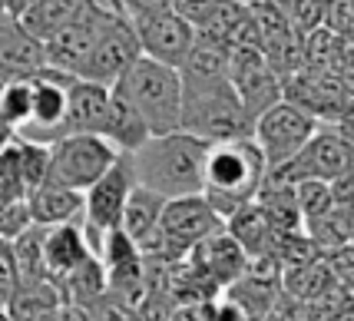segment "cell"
<instances>
[{"mask_svg": "<svg viewBox=\"0 0 354 321\" xmlns=\"http://www.w3.org/2000/svg\"><path fill=\"white\" fill-rule=\"evenodd\" d=\"M129 24L136 30L142 57H153V60L169 63V66H183L185 53L192 50V40H196V27L183 20L172 7L156 10V14L129 17Z\"/></svg>", "mask_w": 354, "mask_h": 321, "instance_id": "13", "label": "cell"}, {"mask_svg": "<svg viewBox=\"0 0 354 321\" xmlns=\"http://www.w3.org/2000/svg\"><path fill=\"white\" fill-rule=\"evenodd\" d=\"M265 179H268V163L252 136L209 143L202 169V196L212 202V209L222 219L255 199Z\"/></svg>", "mask_w": 354, "mask_h": 321, "instance_id": "2", "label": "cell"}, {"mask_svg": "<svg viewBox=\"0 0 354 321\" xmlns=\"http://www.w3.org/2000/svg\"><path fill=\"white\" fill-rule=\"evenodd\" d=\"M338 282L331 275L324 255L311 262H301V265H292V268H281V288L285 295H292L298 305H308L315 298H322L328 288H335Z\"/></svg>", "mask_w": 354, "mask_h": 321, "instance_id": "24", "label": "cell"}, {"mask_svg": "<svg viewBox=\"0 0 354 321\" xmlns=\"http://www.w3.org/2000/svg\"><path fill=\"white\" fill-rule=\"evenodd\" d=\"M324 321H354V291H348V295H344L338 305H335V311H331Z\"/></svg>", "mask_w": 354, "mask_h": 321, "instance_id": "39", "label": "cell"}, {"mask_svg": "<svg viewBox=\"0 0 354 321\" xmlns=\"http://www.w3.org/2000/svg\"><path fill=\"white\" fill-rule=\"evenodd\" d=\"M33 109V83L30 80H14V83H0V120L10 129H24L30 122Z\"/></svg>", "mask_w": 354, "mask_h": 321, "instance_id": "30", "label": "cell"}, {"mask_svg": "<svg viewBox=\"0 0 354 321\" xmlns=\"http://www.w3.org/2000/svg\"><path fill=\"white\" fill-rule=\"evenodd\" d=\"M3 242H7V239H0V245H3Z\"/></svg>", "mask_w": 354, "mask_h": 321, "instance_id": "44", "label": "cell"}, {"mask_svg": "<svg viewBox=\"0 0 354 321\" xmlns=\"http://www.w3.org/2000/svg\"><path fill=\"white\" fill-rule=\"evenodd\" d=\"M103 136L120 149V153H136L146 139L153 136L146 120L139 116V109L126 100L123 93L113 90L109 96V109H106V122H103Z\"/></svg>", "mask_w": 354, "mask_h": 321, "instance_id": "21", "label": "cell"}, {"mask_svg": "<svg viewBox=\"0 0 354 321\" xmlns=\"http://www.w3.org/2000/svg\"><path fill=\"white\" fill-rule=\"evenodd\" d=\"M120 149L100 133H70L50 143V176L46 183L66 185L86 192L113 163H116Z\"/></svg>", "mask_w": 354, "mask_h": 321, "instance_id": "6", "label": "cell"}, {"mask_svg": "<svg viewBox=\"0 0 354 321\" xmlns=\"http://www.w3.org/2000/svg\"><path fill=\"white\" fill-rule=\"evenodd\" d=\"M275 3L301 37H311L315 30H322L324 20H328V0H275Z\"/></svg>", "mask_w": 354, "mask_h": 321, "instance_id": "33", "label": "cell"}, {"mask_svg": "<svg viewBox=\"0 0 354 321\" xmlns=\"http://www.w3.org/2000/svg\"><path fill=\"white\" fill-rule=\"evenodd\" d=\"M17 156H20V172H24L27 192L37 189V185H44L46 176H50V146L17 136Z\"/></svg>", "mask_w": 354, "mask_h": 321, "instance_id": "32", "label": "cell"}, {"mask_svg": "<svg viewBox=\"0 0 354 321\" xmlns=\"http://www.w3.org/2000/svg\"><path fill=\"white\" fill-rule=\"evenodd\" d=\"M136 57H142V50H139L136 30H133L129 17L113 14L106 24H103V30H100L90 57L83 60L77 77L103 83V86H113V83L136 63Z\"/></svg>", "mask_w": 354, "mask_h": 321, "instance_id": "11", "label": "cell"}, {"mask_svg": "<svg viewBox=\"0 0 354 321\" xmlns=\"http://www.w3.org/2000/svg\"><path fill=\"white\" fill-rule=\"evenodd\" d=\"M46 63V46L40 37H33L20 17L0 14V83L37 77Z\"/></svg>", "mask_w": 354, "mask_h": 321, "instance_id": "15", "label": "cell"}, {"mask_svg": "<svg viewBox=\"0 0 354 321\" xmlns=\"http://www.w3.org/2000/svg\"><path fill=\"white\" fill-rule=\"evenodd\" d=\"M0 321H14L10 315H7V308H3V305H0Z\"/></svg>", "mask_w": 354, "mask_h": 321, "instance_id": "41", "label": "cell"}, {"mask_svg": "<svg viewBox=\"0 0 354 321\" xmlns=\"http://www.w3.org/2000/svg\"><path fill=\"white\" fill-rule=\"evenodd\" d=\"M113 86L93 83V80H70V100H66V136L70 133H100L106 122Z\"/></svg>", "mask_w": 354, "mask_h": 321, "instance_id": "17", "label": "cell"}, {"mask_svg": "<svg viewBox=\"0 0 354 321\" xmlns=\"http://www.w3.org/2000/svg\"><path fill=\"white\" fill-rule=\"evenodd\" d=\"M44 239H46V226H27V229L10 242V252H14L17 272H20V282H40L46 275V262H44Z\"/></svg>", "mask_w": 354, "mask_h": 321, "instance_id": "29", "label": "cell"}, {"mask_svg": "<svg viewBox=\"0 0 354 321\" xmlns=\"http://www.w3.org/2000/svg\"><path fill=\"white\" fill-rule=\"evenodd\" d=\"M318 126H322V122L315 120L308 109H301L298 103L281 96L275 107H268L265 113L255 116V122H252V139H255V146L262 149L268 169H275V166H281V163H288V159L315 136Z\"/></svg>", "mask_w": 354, "mask_h": 321, "instance_id": "9", "label": "cell"}, {"mask_svg": "<svg viewBox=\"0 0 354 321\" xmlns=\"http://www.w3.org/2000/svg\"><path fill=\"white\" fill-rule=\"evenodd\" d=\"M27 209L37 226H63V222H83V192L66 189L57 183H44L27 192Z\"/></svg>", "mask_w": 354, "mask_h": 321, "instance_id": "19", "label": "cell"}, {"mask_svg": "<svg viewBox=\"0 0 354 321\" xmlns=\"http://www.w3.org/2000/svg\"><path fill=\"white\" fill-rule=\"evenodd\" d=\"M70 73H63L57 66H44L33 83V109L30 122L24 129H17V136L33 139V143H57L66 136V100H70Z\"/></svg>", "mask_w": 354, "mask_h": 321, "instance_id": "12", "label": "cell"}, {"mask_svg": "<svg viewBox=\"0 0 354 321\" xmlns=\"http://www.w3.org/2000/svg\"><path fill=\"white\" fill-rule=\"evenodd\" d=\"M229 83L235 86L239 100L245 103L248 116L255 120L259 113L275 107L285 96V80L268 63L259 46H232L229 50Z\"/></svg>", "mask_w": 354, "mask_h": 321, "instance_id": "10", "label": "cell"}, {"mask_svg": "<svg viewBox=\"0 0 354 321\" xmlns=\"http://www.w3.org/2000/svg\"><path fill=\"white\" fill-rule=\"evenodd\" d=\"M113 90L139 109L149 133H172L183 120V73L179 66L159 63L153 57H136V63L113 83Z\"/></svg>", "mask_w": 354, "mask_h": 321, "instance_id": "4", "label": "cell"}, {"mask_svg": "<svg viewBox=\"0 0 354 321\" xmlns=\"http://www.w3.org/2000/svg\"><path fill=\"white\" fill-rule=\"evenodd\" d=\"M183 73V70H179ZM252 116L239 100L229 77H185L183 73V120L179 129L205 143H229L252 136Z\"/></svg>", "mask_w": 354, "mask_h": 321, "instance_id": "3", "label": "cell"}, {"mask_svg": "<svg viewBox=\"0 0 354 321\" xmlns=\"http://www.w3.org/2000/svg\"><path fill=\"white\" fill-rule=\"evenodd\" d=\"M90 255H96L86 242L83 222H63V226H50L44 239V262H46V275L53 282H60L63 275H70L80 262H86Z\"/></svg>", "mask_w": 354, "mask_h": 321, "instance_id": "18", "label": "cell"}, {"mask_svg": "<svg viewBox=\"0 0 354 321\" xmlns=\"http://www.w3.org/2000/svg\"><path fill=\"white\" fill-rule=\"evenodd\" d=\"M218 0H172V10L183 17V20H189L196 30H199L202 24H205V17L216 10Z\"/></svg>", "mask_w": 354, "mask_h": 321, "instance_id": "36", "label": "cell"}, {"mask_svg": "<svg viewBox=\"0 0 354 321\" xmlns=\"http://www.w3.org/2000/svg\"><path fill=\"white\" fill-rule=\"evenodd\" d=\"M57 285H60L66 302H77V305H83V308H93L109 291L106 268H103L100 255H90L86 262H80L77 268H73L70 275H63Z\"/></svg>", "mask_w": 354, "mask_h": 321, "instance_id": "26", "label": "cell"}, {"mask_svg": "<svg viewBox=\"0 0 354 321\" xmlns=\"http://www.w3.org/2000/svg\"><path fill=\"white\" fill-rule=\"evenodd\" d=\"M354 169V146L348 143V136L341 133L338 126L322 122L315 129V136L298 149V153L281 163V166L268 169L272 183H298V179H338L344 172Z\"/></svg>", "mask_w": 354, "mask_h": 321, "instance_id": "8", "label": "cell"}, {"mask_svg": "<svg viewBox=\"0 0 354 321\" xmlns=\"http://www.w3.org/2000/svg\"><path fill=\"white\" fill-rule=\"evenodd\" d=\"M229 50L232 46L218 44V40L196 30L192 50L185 53L179 70H183L185 77H229Z\"/></svg>", "mask_w": 354, "mask_h": 321, "instance_id": "28", "label": "cell"}, {"mask_svg": "<svg viewBox=\"0 0 354 321\" xmlns=\"http://www.w3.org/2000/svg\"><path fill=\"white\" fill-rule=\"evenodd\" d=\"M109 17H113L109 10H100V7L93 3L83 17H77V20L66 24V27H60L53 37H46L44 40L46 63L63 70V73H70V77H77L80 66L90 57L93 44H96V37H100V30H103V24H106Z\"/></svg>", "mask_w": 354, "mask_h": 321, "instance_id": "14", "label": "cell"}, {"mask_svg": "<svg viewBox=\"0 0 354 321\" xmlns=\"http://www.w3.org/2000/svg\"><path fill=\"white\" fill-rule=\"evenodd\" d=\"M40 321H93V315H90V308H83V305H77V302H66V298H63L60 305H53Z\"/></svg>", "mask_w": 354, "mask_h": 321, "instance_id": "37", "label": "cell"}, {"mask_svg": "<svg viewBox=\"0 0 354 321\" xmlns=\"http://www.w3.org/2000/svg\"><path fill=\"white\" fill-rule=\"evenodd\" d=\"M324 262H328V268H331V275H335V282H338L341 288L354 291V242L344 245V248L328 252Z\"/></svg>", "mask_w": 354, "mask_h": 321, "instance_id": "34", "label": "cell"}, {"mask_svg": "<svg viewBox=\"0 0 354 321\" xmlns=\"http://www.w3.org/2000/svg\"><path fill=\"white\" fill-rule=\"evenodd\" d=\"M331 126H338L341 133L348 136V143L354 146V107H348V113H344V116H341L338 122H331Z\"/></svg>", "mask_w": 354, "mask_h": 321, "instance_id": "40", "label": "cell"}, {"mask_svg": "<svg viewBox=\"0 0 354 321\" xmlns=\"http://www.w3.org/2000/svg\"><path fill=\"white\" fill-rule=\"evenodd\" d=\"M20 288V272H17L14 252H10V242L0 245V305H7V298Z\"/></svg>", "mask_w": 354, "mask_h": 321, "instance_id": "35", "label": "cell"}, {"mask_svg": "<svg viewBox=\"0 0 354 321\" xmlns=\"http://www.w3.org/2000/svg\"><path fill=\"white\" fill-rule=\"evenodd\" d=\"M209 143L185 129L149 136L133 156L136 183L159 192L162 199L196 196L202 192V169H205Z\"/></svg>", "mask_w": 354, "mask_h": 321, "instance_id": "1", "label": "cell"}, {"mask_svg": "<svg viewBox=\"0 0 354 321\" xmlns=\"http://www.w3.org/2000/svg\"><path fill=\"white\" fill-rule=\"evenodd\" d=\"M63 302V291L53 278H40V282H20V288L7 298V315L14 321H40L53 305Z\"/></svg>", "mask_w": 354, "mask_h": 321, "instance_id": "25", "label": "cell"}, {"mask_svg": "<svg viewBox=\"0 0 354 321\" xmlns=\"http://www.w3.org/2000/svg\"><path fill=\"white\" fill-rule=\"evenodd\" d=\"M172 0H123V14L126 17H142L156 14V10H169Z\"/></svg>", "mask_w": 354, "mask_h": 321, "instance_id": "38", "label": "cell"}, {"mask_svg": "<svg viewBox=\"0 0 354 321\" xmlns=\"http://www.w3.org/2000/svg\"><path fill=\"white\" fill-rule=\"evenodd\" d=\"M239 3H255V0H239Z\"/></svg>", "mask_w": 354, "mask_h": 321, "instance_id": "43", "label": "cell"}, {"mask_svg": "<svg viewBox=\"0 0 354 321\" xmlns=\"http://www.w3.org/2000/svg\"><path fill=\"white\" fill-rule=\"evenodd\" d=\"M222 226H225V219L212 209V202L205 199L202 192L166 199V209H162V219H159V232L142 245V255L159 262L185 259L202 239H209Z\"/></svg>", "mask_w": 354, "mask_h": 321, "instance_id": "5", "label": "cell"}, {"mask_svg": "<svg viewBox=\"0 0 354 321\" xmlns=\"http://www.w3.org/2000/svg\"><path fill=\"white\" fill-rule=\"evenodd\" d=\"M311 242L318 245V252L328 255V252H335V248H344V245L354 242V209H344V205H331L322 219H315L308 229Z\"/></svg>", "mask_w": 354, "mask_h": 321, "instance_id": "27", "label": "cell"}, {"mask_svg": "<svg viewBox=\"0 0 354 321\" xmlns=\"http://www.w3.org/2000/svg\"><path fill=\"white\" fill-rule=\"evenodd\" d=\"M162 209H166V199L153 192V189H146V185H139L129 192V199H126V209H123V222H120V229L133 239V242L142 248V245L153 239L156 232H159V219H162Z\"/></svg>", "mask_w": 354, "mask_h": 321, "instance_id": "22", "label": "cell"}, {"mask_svg": "<svg viewBox=\"0 0 354 321\" xmlns=\"http://www.w3.org/2000/svg\"><path fill=\"white\" fill-rule=\"evenodd\" d=\"M295 185V199H298V209H301V219H305V229H308L315 219H322L331 205H335V196H331V183L324 179H298Z\"/></svg>", "mask_w": 354, "mask_h": 321, "instance_id": "31", "label": "cell"}, {"mask_svg": "<svg viewBox=\"0 0 354 321\" xmlns=\"http://www.w3.org/2000/svg\"><path fill=\"white\" fill-rule=\"evenodd\" d=\"M93 7V0H37L30 10H24L20 14V24L33 33V37H53V33L66 27V24H73L77 17H83L86 10Z\"/></svg>", "mask_w": 354, "mask_h": 321, "instance_id": "23", "label": "cell"}, {"mask_svg": "<svg viewBox=\"0 0 354 321\" xmlns=\"http://www.w3.org/2000/svg\"><path fill=\"white\" fill-rule=\"evenodd\" d=\"M189 262L196 265V272L209 285H232V282H239V278L245 275V268H248L245 248L225 232V226L218 232H212L209 239H202L189 252Z\"/></svg>", "mask_w": 354, "mask_h": 321, "instance_id": "16", "label": "cell"}, {"mask_svg": "<svg viewBox=\"0 0 354 321\" xmlns=\"http://www.w3.org/2000/svg\"><path fill=\"white\" fill-rule=\"evenodd\" d=\"M0 14H7V0H0Z\"/></svg>", "mask_w": 354, "mask_h": 321, "instance_id": "42", "label": "cell"}, {"mask_svg": "<svg viewBox=\"0 0 354 321\" xmlns=\"http://www.w3.org/2000/svg\"><path fill=\"white\" fill-rule=\"evenodd\" d=\"M133 189H136L133 156L120 153L116 163L83 192V232H86V242H90L93 252H100V242L109 229H120L126 199H129Z\"/></svg>", "mask_w": 354, "mask_h": 321, "instance_id": "7", "label": "cell"}, {"mask_svg": "<svg viewBox=\"0 0 354 321\" xmlns=\"http://www.w3.org/2000/svg\"><path fill=\"white\" fill-rule=\"evenodd\" d=\"M225 232H229L235 242L245 248L248 259H259V255H272L275 248V235L268 215L262 212V205L252 199L245 205H239L232 215H225Z\"/></svg>", "mask_w": 354, "mask_h": 321, "instance_id": "20", "label": "cell"}]
</instances>
